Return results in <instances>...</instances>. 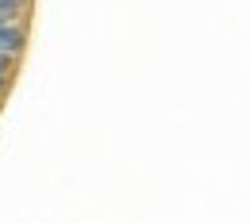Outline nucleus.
<instances>
[{"label": "nucleus", "mask_w": 250, "mask_h": 223, "mask_svg": "<svg viewBox=\"0 0 250 223\" xmlns=\"http://www.w3.org/2000/svg\"><path fill=\"white\" fill-rule=\"evenodd\" d=\"M8 89V69H0V93Z\"/></svg>", "instance_id": "nucleus-1"}, {"label": "nucleus", "mask_w": 250, "mask_h": 223, "mask_svg": "<svg viewBox=\"0 0 250 223\" xmlns=\"http://www.w3.org/2000/svg\"><path fill=\"white\" fill-rule=\"evenodd\" d=\"M8 62H12V54H0V69H8Z\"/></svg>", "instance_id": "nucleus-2"}, {"label": "nucleus", "mask_w": 250, "mask_h": 223, "mask_svg": "<svg viewBox=\"0 0 250 223\" xmlns=\"http://www.w3.org/2000/svg\"><path fill=\"white\" fill-rule=\"evenodd\" d=\"M0 4H20V8H23V4H27V0H0Z\"/></svg>", "instance_id": "nucleus-3"}]
</instances>
